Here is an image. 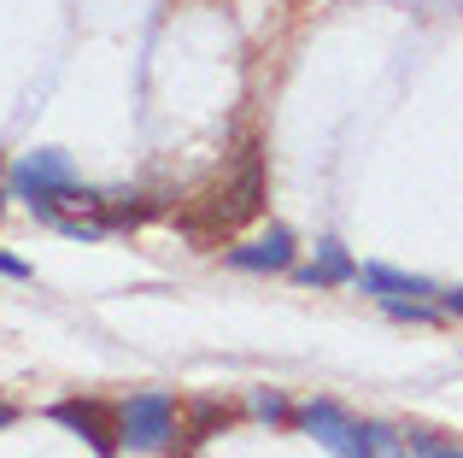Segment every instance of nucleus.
Returning <instances> with one entry per match:
<instances>
[{"instance_id":"15","label":"nucleus","mask_w":463,"mask_h":458,"mask_svg":"<svg viewBox=\"0 0 463 458\" xmlns=\"http://www.w3.org/2000/svg\"><path fill=\"white\" fill-rule=\"evenodd\" d=\"M12 424H18V412H12V406L0 400V429H12Z\"/></svg>"},{"instance_id":"16","label":"nucleus","mask_w":463,"mask_h":458,"mask_svg":"<svg viewBox=\"0 0 463 458\" xmlns=\"http://www.w3.org/2000/svg\"><path fill=\"white\" fill-rule=\"evenodd\" d=\"M0 177H6V171H0ZM0 212H6V183H0Z\"/></svg>"},{"instance_id":"4","label":"nucleus","mask_w":463,"mask_h":458,"mask_svg":"<svg viewBox=\"0 0 463 458\" xmlns=\"http://www.w3.org/2000/svg\"><path fill=\"white\" fill-rule=\"evenodd\" d=\"M294 424L306 429L317 447H328L335 458H375L370 424H358V417H352L346 406H335V400H306V406L294 412Z\"/></svg>"},{"instance_id":"5","label":"nucleus","mask_w":463,"mask_h":458,"mask_svg":"<svg viewBox=\"0 0 463 458\" xmlns=\"http://www.w3.org/2000/svg\"><path fill=\"white\" fill-rule=\"evenodd\" d=\"M223 259L235 264V271H252V276H264V271H294V229L270 224V235L241 241V247H229Z\"/></svg>"},{"instance_id":"7","label":"nucleus","mask_w":463,"mask_h":458,"mask_svg":"<svg viewBox=\"0 0 463 458\" xmlns=\"http://www.w3.org/2000/svg\"><path fill=\"white\" fill-rule=\"evenodd\" d=\"M358 282L370 288L375 300H440V288H434L429 276L393 271V264H358Z\"/></svg>"},{"instance_id":"3","label":"nucleus","mask_w":463,"mask_h":458,"mask_svg":"<svg viewBox=\"0 0 463 458\" xmlns=\"http://www.w3.org/2000/svg\"><path fill=\"white\" fill-rule=\"evenodd\" d=\"M176 435H182V412H176L170 394L141 388V394H129V400H118V447H129V453H165Z\"/></svg>"},{"instance_id":"8","label":"nucleus","mask_w":463,"mask_h":458,"mask_svg":"<svg viewBox=\"0 0 463 458\" xmlns=\"http://www.w3.org/2000/svg\"><path fill=\"white\" fill-rule=\"evenodd\" d=\"M294 276H299L306 288H340V282H358V264H352V253L340 247L335 235H328V241H317V259L299 264Z\"/></svg>"},{"instance_id":"13","label":"nucleus","mask_w":463,"mask_h":458,"mask_svg":"<svg viewBox=\"0 0 463 458\" xmlns=\"http://www.w3.org/2000/svg\"><path fill=\"white\" fill-rule=\"evenodd\" d=\"M0 276H12V282H30V264L12 259V253H0Z\"/></svg>"},{"instance_id":"2","label":"nucleus","mask_w":463,"mask_h":458,"mask_svg":"<svg viewBox=\"0 0 463 458\" xmlns=\"http://www.w3.org/2000/svg\"><path fill=\"white\" fill-rule=\"evenodd\" d=\"M77 188L82 183H77V171H71V153H59V148H42V153H30L24 165H12V195L30 200V212L42 224L53 218V212H65Z\"/></svg>"},{"instance_id":"11","label":"nucleus","mask_w":463,"mask_h":458,"mask_svg":"<svg viewBox=\"0 0 463 458\" xmlns=\"http://www.w3.org/2000/svg\"><path fill=\"white\" fill-rule=\"evenodd\" d=\"M217 424H229V412L217 400H200L194 406V429H188V441H205V429H217Z\"/></svg>"},{"instance_id":"10","label":"nucleus","mask_w":463,"mask_h":458,"mask_svg":"<svg viewBox=\"0 0 463 458\" xmlns=\"http://www.w3.org/2000/svg\"><path fill=\"white\" fill-rule=\"evenodd\" d=\"M405 447H411V458H463V447H452V441H440V435H429V429H411Z\"/></svg>"},{"instance_id":"12","label":"nucleus","mask_w":463,"mask_h":458,"mask_svg":"<svg viewBox=\"0 0 463 458\" xmlns=\"http://www.w3.org/2000/svg\"><path fill=\"white\" fill-rule=\"evenodd\" d=\"M370 447H375V458H399L405 435H399V429H387V424H370Z\"/></svg>"},{"instance_id":"14","label":"nucleus","mask_w":463,"mask_h":458,"mask_svg":"<svg viewBox=\"0 0 463 458\" xmlns=\"http://www.w3.org/2000/svg\"><path fill=\"white\" fill-rule=\"evenodd\" d=\"M440 311H446V318H463V288H452V294H440Z\"/></svg>"},{"instance_id":"6","label":"nucleus","mask_w":463,"mask_h":458,"mask_svg":"<svg viewBox=\"0 0 463 458\" xmlns=\"http://www.w3.org/2000/svg\"><path fill=\"white\" fill-rule=\"evenodd\" d=\"M47 417H53V424H65L71 435H82L100 458L118 453V424H106V406H94V400H59Z\"/></svg>"},{"instance_id":"1","label":"nucleus","mask_w":463,"mask_h":458,"mask_svg":"<svg viewBox=\"0 0 463 458\" xmlns=\"http://www.w3.org/2000/svg\"><path fill=\"white\" fill-rule=\"evenodd\" d=\"M259 206H264V165H259V153H241L235 171L217 177L212 188H200V195L176 212V224H182V235H194V241H223L247 218H259Z\"/></svg>"},{"instance_id":"9","label":"nucleus","mask_w":463,"mask_h":458,"mask_svg":"<svg viewBox=\"0 0 463 458\" xmlns=\"http://www.w3.org/2000/svg\"><path fill=\"white\" fill-rule=\"evenodd\" d=\"M247 406H252V417H264V424H288V417H294V406H288L276 388H252Z\"/></svg>"}]
</instances>
